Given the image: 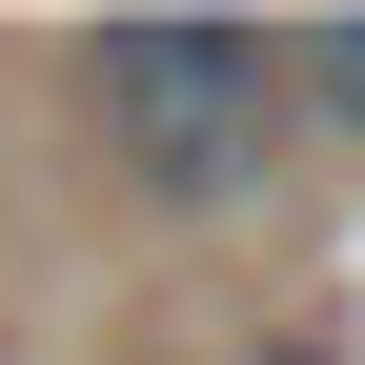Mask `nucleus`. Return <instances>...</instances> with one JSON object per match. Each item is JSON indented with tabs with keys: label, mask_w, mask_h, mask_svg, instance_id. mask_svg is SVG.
I'll return each mask as SVG.
<instances>
[{
	"label": "nucleus",
	"mask_w": 365,
	"mask_h": 365,
	"mask_svg": "<svg viewBox=\"0 0 365 365\" xmlns=\"http://www.w3.org/2000/svg\"><path fill=\"white\" fill-rule=\"evenodd\" d=\"M81 102H102V143L143 163V203L223 223V203H264V163H284V41H244V21H122V41H81Z\"/></svg>",
	"instance_id": "1"
},
{
	"label": "nucleus",
	"mask_w": 365,
	"mask_h": 365,
	"mask_svg": "<svg viewBox=\"0 0 365 365\" xmlns=\"http://www.w3.org/2000/svg\"><path fill=\"white\" fill-rule=\"evenodd\" d=\"M284 102H325L345 143H365V21H325V41H284Z\"/></svg>",
	"instance_id": "2"
},
{
	"label": "nucleus",
	"mask_w": 365,
	"mask_h": 365,
	"mask_svg": "<svg viewBox=\"0 0 365 365\" xmlns=\"http://www.w3.org/2000/svg\"><path fill=\"white\" fill-rule=\"evenodd\" d=\"M244 365H325V345H244Z\"/></svg>",
	"instance_id": "3"
}]
</instances>
